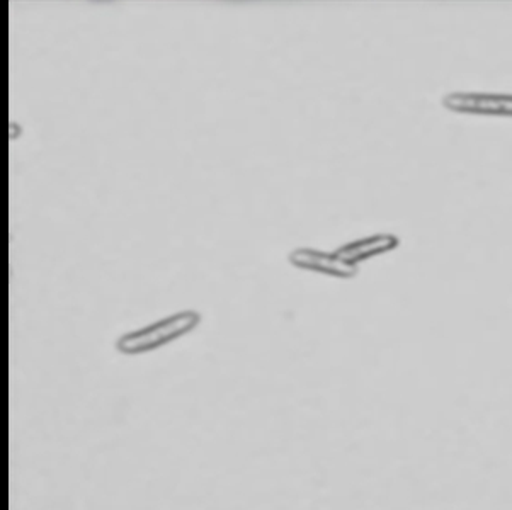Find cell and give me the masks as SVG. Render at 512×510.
Wrapping results in <instances>:
<instances>
[{
	"label": "cell",
	"instance_id": "cell-1",
	"mask_svg": "<svg viewBox=\"0 0 512 510\" xmlns=\"http://www.w3.org/2000/svg\"><path fill=\"white\" fill-rule=\"evenodd\" d=\"M200 322L201 315L194 310L174 313L171 317L162 318L148 327L121 335L120 339L116 340V349L128 356L155 351L172 340L189 334L200 325Z\"/></svg>",
	"mask_w": 512,
	"mask_h": 510
},
{
	"label": "cell",
	"instance_id": "cell-2",
	"mask_svg": "<svg viewBox=\"0 0 512 510\" xmlns=\"http://www.w3.org/2000/svg\"><path fill=\"white\" fill-rule=\"evenodd\" d=\"M441 104L455 114L512 118V94L507 92L451 91L444 94Z\"/></svg>",
	"mask_w": 512,
	"mask_h": 510
},
{
	"label": "cell",
	"instance_id": "cell-3",
	"mask_svg": "<svg viewBox=\"0 0 512 510\" xmlns=\"http://www.w3.org/2000/svg\"><path fill=\"white\" fill-rule=\"evenodd\" d=\"M288 261L296 269L325 274L330 278L351 279L358 274V267L344 261L337 252L298 247L291 250Z\"/></svg>",
	"mask_w": 512,
	"mask_h": 510
},
{
	"label": "cell",
	"instance_id": "cell-4",
	"mask_svg": "<svg viewBox=\"0 0 512 510\" xmlns=\"http://www.w3.org/2000/svg\"><path fill=\"white\" fill-rule=\"evenodd\" d=\"M400 245V238L393 233H375L368 237L358 238L342 245L336 250L344 261L358 267L361 262L370 261L373 257L390 254Z\"/></svg>",
	"mask_w": 512,
	"mask_h": 510
}]
</instances>
